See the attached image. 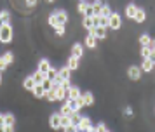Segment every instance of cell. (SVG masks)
I'll return each mask as SVG.
<instances>
[{
  "instance_id": "30",
  "label": "cell",
  "mask_w": 155,
  "mask_h": 132,
  "mask_svg": "<svg viewBox=\"0 0 155 132\" xmlns=\"http://www.w3.org/2000/svg\"><path fill=\"white\" fill-rule=\"evenodd\" d=\"M82 26L89 31L91 28H94V21H92V18H89V16H84V19H82Z\"/></svg>"
},
{
  "instance_id": "28",
  "label": "cell",
  "mask_w": 155,
  "mask_h": 132,
  "mask_svg": "<svg viewBox=\"0 0 155 132\" xmlns=\"http://www.w3.org/2000/svg\"><path fill=\"white\" fill-rule=\"evenodd\" d=\"M47 23H49V26H52V28H58L61 23H59V19L56 18V14L52 12V14H49V18H47Z\"/></svg>"
},
{
  "instance_id": "40",
  "label": "cell",
  "mask_w": 155,
  "mask_h": 132,
  "mask_svg": "<svg viewBox=\"0 0 155 132\" xmlns=\"http://www.w3.org/2000/svg\"><path fill=\"white\" fill-rule=\"evenodd\" d=\"M94 130H96V132H105V130H108V129H106V124H105V122H99V124L94 127Z\"/></svg>"
},
{
  "instance_id": "16",
  "label": "cell",
  "mask_w": 155,
  "mask_h": 132,
  "mask_svg": "<svg viewBox=\"0 0 155 132\" xmlns=\"http://www.w3.org/2000/svg\"><path fill=\"white\" fill-rule=\"evenodd\" d=\"M152 54H153V50L150 49V45H141V49H140L141 59H148V57H152Z\"/></svg>"
},
{
  "instance_id": "1",
  "label": "cell",
  "mask_w": 155,
  "mask_h": 132,
  "mask_svg": "<svg viewBox=\"0 0 155 132\" xmlns=\"http://www.w3.org/2000/svg\"><path fill=\"white\" fill-rule=\"evenodd\" d=\"M0 42L2 43L12 42V26H11V23L2 24V28H0Z\"/></svg>"
},
{
  "instance_id": "22",
  "label": "cell",
  "mask_w": 155,
  "mask_h": 132,
  "mask_svg": "<svg viewBox=\"0 0 155 132\" xmlns=\"http://www.w3.org/2000/svg\"><path fill=\"white\" fill-rule=\"evenodd\" d=\"M91 7H92V16H99L101 9H103V4H101V0H94L91 4Z\"/></svg>"
},
{
  "instance_id": "11",
  "label": "cell",
  "mask_w": 155,
  "mask_h": 132,
  "mask_svg": "<svg viewBox=\"0 0 155 132\" xmlns=\"http://www.w3.org/2000/svg\"><path fill=\"white\" fill-rule=\"evenodd\" d=\"M31 78L35 80L37 85H44V82H45V80H49V78H47V75H45V73H42V71H38V69H37L35 73H31Z\"/></svg>"
},
{
  "instance_id": "2",
  "label": "cell",
  "mask_w": 155,
  "mask_h": 132,
  "mask_svg": "<svg viewBox=\"0 0 155 132\" xmlns=\"http://www.w3.org/2000/svg\"><path fill=\"white\" fill-rule=\"evenodd\" d=\"M120 26H122V18H120V14L112 12L110 18H108V28L115 31V30H120Z\"/></svg>"
},
{
  "instance_id": "54",
  "label": "cell",
  "mask_w": 155,
  "mask_h": 132,
  "mask_svg": "<svg viewBox=\"0 0 155 132\" xmlns=\"http://www.w3.org/2000/svg\"><path fill=\"white\" fill-rule=\"evenodd\" d=\"M94 132H96V130H94Z\"/></svg>"
},
{
  "instance_id": "42",
  "label": "cell",
  "mask_w": 155,
  "mask_h": 132,
  "mask_svg": "<svg viewBox=\"0 0 155 132\" xmlns=\"http://www.w3.org/2000/svg\"><path fill=\"white\" fill-rule=\"evenodd\" d=\"M61 87L68 90L71 87V80H70V78H64V80H61Z\"/></svg>"
},
{
  "instance_id": "31",
  "label": "cell",
  "mask_w": 155,
  "mask_h": 132,
  "mask_svg": "<svg viewBox=\"0 0 155 132\" xmlns=\"http://www.w3.org/2000/svg\"><path fill=\"white\" fill-rule=\"evenodd\" d=\"M138 42H140V45H150V42H152V37L148 33H141L140 38H138Z\"/></svg>"
},
{
  "instance_id": "33",
  "label": "cell",
  "mask_w": 155,
  "mask_h": 132,
  "mask_svg": "<svg viewBox=\"0 0 155 132\" xmlns=\"http://www.w3.org/2000/svg\"><path fill=\"white\" fill-rule=\"evenodd\" d=\"M5 125H16V117L12 113H5Z\"/></svg>"
},
{
  "instance_id": "14",
  "label": "cell",
  "mask_w": 155,
  "mask_h": 132,
  "mask_svg": "<svg viewBox=\"0 0 155 132\" xmlns=\"http://www.w3.org/2000/svg\"><path fill=\"white\" fill-rule=\"evenodd\" d=\"M136 11H138V7L134 5V4H129V5H126V18L127 19H134V16H136Z\"/></svg>"
},
{
  "instance_id": "9",
  "label": "cell",
  "mask_w": 155,
  "mask_h": 132,
  "mask_svg": "<svg viewBox=\"0 0 155 132\" xmlns=\"http://www.w3.org/2000/svg\"><path fill=\"white\" fill-rule=\"evenodd\" d=\"M96 43H98V38H96L92 33L87 31V35H85V38H84V45L89 47V49H96Z\"/></svg>"
},
{
  "instance_id": "17",
  "label": "cell",
  "mask_w": 155,
  "mask_h": 132,
  "mask_svg": "<svg viewBox=\"0 0 155 132\" xmlns=\"http://www.w3.org/2000/svg\"><path fill=\"white\" fill-rule=\"evenodd\" d=\"M45 101L47 103H56V87H52V89H47L45 90Z\"/></svg>"
},
{
  "instance_id": "12",
  "label": "cell",
  "mask_w": 155,
  "mask_h": 132,
  "mask_svg": "<svg viewBox=\"0 0 155 132\" xmlns=\"http://www.w3.org/2000/svg\"><path fill=\"white\" fill-rule=\"evenodd\" d=\"M45 87L44 85H35V89L31 90V94H33V97H37V99H42V97H45Z\"/></svg>"
},
{
  "instance_id": "37",
  "label": "cell",
  "mask_w": 155,
  "mask_h": 132,
  "mask_svg": "<svg viewBox=\"0 0 155 132\" xmlns=\"http://www.w3.org/2000/svg\"><path fill=\"white\" fill-rule=\"evenodd\" d=\"M64 26H66V24H59L58 28H54V33H56L58 37H63V35L66 33V28Z\"/></svg>"
},
{
  "instance_id": "51",
  "label": "cell",
  "mask_w": 155,
  "mask_h": 132,
  "mask_svg": "<svg viewBox=\"0 0 155 132\" xmlns=\"http://www.w3.org/2000/svg\"><path fill=\"white\" fill-rule=\"evenodd\" d=\"M0 83H2V73H0Z\"/></svg>"
},
{
  "instance_id": "24",
  "label": "cell",
  "mask_w": 155,
  "mask_h": 132,
  "mask_svg": "<svg viewBox=\"0 0 155 132\" xmlns=\"http://www.w3.org/2000/svg\"><path fill=\"white\" fill-rule=\"evenodd\" d=\"M5 23H11V12L4 9V11H0V26Z\"/></svg>"
},
{
  "instance_id": "47",
  "label": "cell",
  "mask_w": 155,
  "mask_h": 132,
  "mask_svg": "<svg viewBox=\"0 0 155 132\" xmlns=\"http://www.w3.org/2000/svg\"><path fill=\"white\" fill-rule=\"evenodd\" d=\"M0 125H5V117H4V113H0Z\"/></svg>"
},
{
  "instance_id": "32",
  "label": "cell",
  "mask_w": 155,
  "mask_h": 132,
  "mask_svg": "<svg viewBox=\"0 0 155 132\" xmlns=\"http://www.w3.org/2000/svg\"><path fill=\"white\" fill-rule=\"evenodd\" d=\"M68 125H71V118L66 117V115H61V130H63V129H66Z\"/></svg>"
},
{
  "instance_id": "52",
  "label": "cell",
  "mask_w": 155,
  "mask_h": 132,
  "mask_svg": "<svg viewBox=\"0 0 155 132\" xmlns=\"http://www.w3.org/2000/svg\"><path fill=\"white\" fill-rule=\"evenodd\" d=\"M77 132H84V130H77Z\"/></svg>"
},
{
  "instance_id": "5",
  "label": "cell",
  "mask_w": 155,
  "mask_h": 132,
  "mask_svg": "<svg viewBox=\"0 0 155 132\" xmlns=\"http://www.w3.org/2000/svg\"><path fill=\"white\" fill-rule=\"evenodd\" d=\"M84 50H85V45L84 43H73L71 45V56L73 57H77V59H82V56H84Z\"/></svg>"
},
{
  "instance_id": "19",
  "label": "cell",
  "mask_w": 155,
  "mask_h": 132,
  "mask_svg": "<svg viewBox=\"0 0 155 132\" xmlns=\"http://www.w3.org/2000/svg\"><path fill=\"white\" fill-rule=\"evenodd\" d=\"M78 61H80V59H77V57H73V56L70 54V57L66 59V66H68L71 71H75V69L78 68Z\"/></svg>"
},
{
  "instance_id": "49",
  "label": "cell",
  "mask_w": 155,
  "mask_h": 132,
  "mask_svg": "<svg viewBox=\"0 0 155 132\" xmlns=\"http://www.w3.org/2000/svg\"><path fill=\"white\" fill-rule=\"evenodd\" d=\"M0 132H5V125H0Z\"/></svg>"
},
{
  "instance_id": "27",
  "label": "cell",
  "mask_w": 155,
  "mask_h": 132,
  "mask_svg": "<svg viewBox=\"0 0 155 132\" xmlns=\"http://www.w3.org/2000/svg\"><path fill=\"white\" fill-rule=\"evenodd\" d=\"M59 113H61V115H66V117H70L71 113H73V111H71V108H70V104H68V101H64V103L61 104Z\"/></svg>"
},
{
  "instance_id": "29",
  "label": "cell",
  "mask_w": 155,
  "mask_h": 132,
  "mask_svg": "<svg viewBox=\"0 0 155 132\" xmlns=\"http://www.w3.org/2000/svg\"><path fill=\"white\" fill-rule=\"evenodd\" d=\"M68 101V104H70L71 111H80L82 110V104L78 103V99H66Z\"/></svg>"
},
{
  "instance_id": "26",
  "label": "cell",
  "mask_w": 155,
  "mask_h": 132,
  "mask_svg": "<svg viewBox=\"0 0 155 132\" xmlns=\"http://www.w3.org/2000/svg\"><path fill=\"white\" fill-rule=\"evenodd\" d=\"M56 99L58 101H64V99H66V89H63L61 85L56 87Z\"/></svg>"
},
{
  "instance_id": "46",
  "label": "cell",
  "mask_w": 155,
  "mask_h": 132,
  "mask_svg": "<svg viewBox=\"0 0 155 132\" xmlns=\"http://www.w3.org/2000/svg\"><path fill=\"white\" fill-rule=\"evenodd\" d=\"M5 132H16L14 125H5Z\"/></svg>"
},
{
  "instance_id": "48",
  "label": "cell",
  "mask_w": 155,
  "mask_h": 132,
  "mask_svg": "<svg viewBox=\"0 0 155 132\" xmlns=\"http://www.w3.org/2000/svg\"><path fill=\"white\" fill-rule=\"evenodd\" d=\"M150 49L155 50V38H152V42H150Z\"/></svg>"
},
{
  "instance_id": "44",
  "label": "cell",
  "mask_w": 155,
  "mask_h": 132,
  "mask_svg": "<svg viewBox=\"0 0 155 132\" xmlns=\"http://www.w3.org/2000/svg\"><path fill=\"white\" fill-rule=\"evenodd\" d=\"M63 130H64V132H77L78 129H77V125H73V124H71V125H68L66 129H63Z\"/></svg>"
},
{
  "instance_id": "13",
  "label": "cell",
  "mask_w": 155,
  "mask_h": 132,
  "mask_svg": "<svg viewBox=\"0 0 155 132\" xmlns=\"http://www.w3.org/2000/svg\"><path fill=\"white\" fill-rule=\"evenodd\" d=\"M54 14H56V18L59 19L61 24H66V23H68V14H66V11H63V9H56Z\"/></svg>"
},
{
  "instance_id": "50",
  "label": "cell",
  "mask_w": 155,
  "mask_h": 132,
  "mask_svg": "<svg viewBox=\"0 0 155 132\" xmlns=\"http://www.w3.org/2000/svg\"><path fill=\"white\" fill-rule=\"evenodd\" d=\"M45 2H47V4H52V2H56V0H45Z\"/></svg>"
},
{
  "instance_id": "53",
  "label": "cell",
  "mask_w": 155,
  "mask_h": 132,
  "mask_svg": "<svg viewBox=\"0 0 155 132\" xmlns=\"http://www.w3.org/2000/svg\"><path fill=\"white\" fill-rule=\"evenodd\" d=\"M105 132H110V130H105Z\"/></svg>"
},
{
  "instance_id": "21",
  "label": "cell",
  "mask_w": 155,
  "mask_h": 132,
  "mask_svg": "<svg viewBox=\"0 0 155 132\" xmlns=\"http://www.w3.org/2000/svg\"><path fill=\"white\" fill-rule=\"evenodd\" d=\"M134 21H136V23H145V21H147V12H145V9H140V7H138L136 16H134Z\"/></svg>"
},
{
  "instance_id": "10",
  "label": "cell",
  "mask_w": 155,
  "mask_h": 132,
  "mask_svg": "<svg viewBox=\"0 0 155 132\" xmlns=\"http://www.w3.org/2000/svg\"><path fill=\"white\" fill-rule=\"evenodd\" d=\"M80 96H82L80 89H78L77 85H73V83H71V87L66 90V99H77V97H80Z\"/></svg>"
},
{
  "instance_id": "15",
  "label": "cell",
  "mask_w": 155,
  "mask_h": 132,
  "mask_svg": "<svg viewBox=\"0 0 155 132\" xmlns=\"http://www.w3.org/2000/svg\"><path fill=\"white\" fill-rule=\"evenodd\" d=\"M82 97H84V106H92L94 104V94L91 90H85L82 94Z\"/></svg>"
},
{
  "instance_id": "41",
  "label": "cell",
  "mask_w": 155,
  "mask_h": 132,
  "mask_svg": "<svg viewBox=\"0 0 155 132\" xmlns=\"http://www.w3.org/2000/svg\"><path fill=\"white\" fill-rule=\"evenodd\" d=\"M25 5L30 7V9H33V7L38 5V0H25Z\"/></svg>"
},
{
  "instance_id": "6",
  "label": "cell",
  "mask_w": 155,
  "mask_h": 132,
  "mask_svg": "<svg viewBox=\"0 0 155 132\" xmlns=\"http://www.w3.org/2000/svg\"><path fill=\"white\" fill-rule=\"evenodd\" d=\"M89 33H92L98 40H103V38H106V28H103V26H94V28H91L89 30Z\"/></svg>"
},
{
  "instance_id": "35",
  "label": "cell",
  "mask_w": 155,
  "mask_h": 132,
  "mask_svg": "<svg viewBox=\"0 0 155 132\" xmlns=\"http://www.w3.org/2000/svg\"><path fill=\"white\" fill-rule=\"evenodd\" d=\"M2 56H4V59L7 61V64H12V63H14V54H12L11 50H7V52H4Z\"/></svg>"
},
{
  "instance_id": "4",
  "label": "cell",
  "mask_w": 155,
  "mask_h": 132,
  "mask_svg": "<svg viewBox=\"0 0 155 132\" xmlns=\"http://www.w3.org/2000/svg\"><path fill=\"white\" fill-rule=\"evenodd\" d=\"M49 127L52 130H61V113L56 111L49 117Z\"/></svg>"
},
{
  "instance_id": "7",
  "label": "cell",
  "mask_w": 155,
  "mask_h": 132,
  "mask_svg": "<svg viewBox=\"0 0 155 132\" xmlns=\"http://www.w3.org/2000/svg\"><path fill=\"white\" fill-rule=\"evenodd\" d=\"M89 127H92L91 117H87V115H82V118H80V122H78V125H77V129H78V130H87Z\"/></svg>"
},
{
  "instance_id": "43",
  "label": "cell",
  "mask_w": 155,
  "mask_h": 132,
  "mask_svg": "<svg viewBox=\"0 0 155 132\" xmlns=\"http://www.w3.org/2000/svg\"><path fill=\"white\" fill-rule=\"evenodd\" d=\"M99 26L108 28V18H105V16H99Z\"/></svg>"
},
{
  "instance_id": "3",
  "label": "cell",
  "mask_w": 155,
  "mask_h": 132,
  "mask_svg": "<svg viewBox=\"0 0 155 132\" xmlns=\"http://www.w3.org/2000/svg\"><path fill=\"white\" fill-rule=\"evenodd\" d=\"M143 75V69L141 66H136V64H131L129 68H127V76H129V80H134V82H138Z\"/></svg>"
},
{
  "instance_id": "8",
  "label": "cell",
  "mask_w": 155,
  "mask_h": 132,
  "mask_svg": "<svg viewBox=\"0 0 155 132\" xmlns=\"http://www.w3.org/2000/svg\"><path fill=\"white\" fill-rule=\"evenodd\" d=\"M141 69H143V73H152L155 69V61L153 59H143V63H141Z\"/></svg>"
},
{
  "instance_id": "23",
  "label": "cell",
  "mask_w": 155,
  "mask_h": 132,
  "mask_svg": "<svg viewBox=\"0 0 155 132\" xmlns=\"http://www.w3.org/2000/svg\"><path fill=\"white\" fill-rule=\"evenodd\" d=\"M58 71H59V76H61L63 80H64V78H71V73H73V71H71L68 66H66V64H64V66H61Z\"/></svg>"
},
{
  "instance_id": "38",
  "label": "cell",
  "mask_w": 155,
  "mask_h": 132,
  "mask_svg": "<svg viewBox=\"0 0 155 132\" xmlns=\"http://www.w3.org/2000/svg\"><path fill=\"white\" fill-rule=\"evenodd\" d=\"M110 14H112V9H110V5H105V4H103V9H101V14H99V16L110 18Z\"/></svg>"
},
{
  "instance_id": "36",
  "label": "cell",
  "mask_w": 155,
  "mask_h": 132,
  "mask_svg": "<svg viewBox=\"0 0 155 132\" xmlns=\"http://www.w3.org/2000/svg\"><path fill=\"white\" fill-rule=\"evenodd\" d=\"M45 75H47V78H49V80H54V78L59 75V71H58L56 68H52V66H51V69L47 71V73H45Z\"/></svg>"
},
{
  "instance_id": "18",
  "label": "cell",
  "mask_w": 155,
  "mask_h": 132,
  "mask_svg": "<svg viewBox=\"0 0 155 132\" xmlns=\"http://www.w3.org/2000/svg\"><path fill=\"white\" fill-rule=\"evenodd\" d=\"M35 80H33V78H31V75L30 76H26V78H25V80H23V87H25V89L26 90H30V92H31V90L35 89Z\"/></svg>"
},
{
  "instance_id": "20",
  "label": "cell",
  "mask_w": 155,
  "mask_h": 132,
  "mask_svg": "<svg viewBox=\"0 0 155 132\" xmlns=\"http://www.w3.org/2000/svg\"><path fill=\"white\" fill-rule=\"evenodd\" d=\"M37 69H38V71H42V73H47V71L51 69V63L47 61V59H40V61H38V66H37Z\"/></svg>"
},
{
  "instance_id": "45",
  "label": "cell",
  "mask_w": 155,
  "mask_h": 132,
  "mask_svg": "<svg viewBox=\"0 0 155 132\" xmlns=\"http://www.w3.org/2000/svg\"><path fill=\"white\" fill-rule=\"evenodd\" d=\"M124 113H126L127 117H133V108H131V106H127L126 110H124Z\"/></svg>"
},
{
  "instance_id": "34",
  "label": "cell",
  "mask_w": 155,
  "mask_h": 132,
  "mask_svg": "<svg viewBox=\"0 0 155 132\" xmlns=\"http://www.w3.org/2000/svg\"><path fill=\"white\" fill-rule=\"evenodd\" d=\"M70 118H71V124H73V125H78V122H80L82 115H80L78 111H73V113L70 115Z\"/></svg>"
},
{
  "instance_id": "25",
  "label": "cell",
  "mask_w": 155,
  "mask_h": 132,
  "mask_svg": "<svg viewBox=\"0 0 155 132\" xmlns=\"http://www.w3.org/2000/svg\"><path fill=\"white\" fill-rule=\"evenodd\" d=\"M87 7H89V2H87V0H78L77 11L82 14V16H85V11H87Z\"/></svg>"
},
{
  "instance_id": "39",
  "label": "cell",
  "mask_w": 155,
  "mask_h": 132,
  "mask_svg": "<svg viewBox=\"0 0 155 132\" xmlns=\"http://www.w3.org/2000/svg\"><path fill=\"white\" fill-rule=\"evenodd\" d=\"M7 61H5V59H4V56H0V73H4V71H5V69H7Z\"/></svg>"
}]
</instances>
